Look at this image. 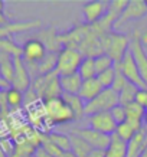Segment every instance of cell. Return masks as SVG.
Listing matches in <instances>:
<instances>
[{
	"mask_svg": "<svg viewBox=\"0 0 147 157\" xmlns=\"http://www.w3.org/2000/svg\"><path fill=\"white\" fill-rule=\"evenodd\" d=\"M134 102H137L138 105H141L143 108H147V88H141V90L137 91Z\"/></svg>",
	"mask_w": 147,
	"mask_h": 157,
	"instance_id": "obj_34",
	"label": "cell"
},
{
	"mask_svg": "<svg viewBox=\"0 0 147 157\" xmlns=\"http://www.w3.org/2000/svg\"><path fill=\"white\" fill-rule=\"evenodd\" d=\"M39 39L41 42L45 45V48H46L48 52H59L61 51V40H59V35H56L55 32V29L53 28H49V29H42L41 32H39Z\"/></svg>",
	"mask_w": 147,
	"mask_h": 157,
	"instance_id": "obj_19",
	"label": "cell"
},
{
	"mask_svg": "<svg viewBox=\"0 0 147 157\" xmlns=\"http://www.w3.org/2000/svg\"><path fill=\"white\" fill-rule=\"evenodd\" d=\"M140 157H147V150H144V151L140 154Z\"/></svg>",
	"mask_w": 147,
	"mask_h": 157,
	"instance_id": "obj_42",
	"label": "cell"
},
{
	"mask_svg": "<svg viewBox=\"0 0 147 157\" xmlns=\"http://www.w3.org/2000/svg\"><path fill=\"white\" fill-rule=\"evenodd\" d=\"M3 10H5V2L0 0V13H3Z\"/></svg>",
	"mask_w": 147,
	"mask_h": 157,
	"instance_id": "obj_41",
	"label": "cell"
},
{
	"mask_svg": "<svg viewBox=\"0 0 147 157\" xmlns=\"http://www.w3.org/2000/svg\"><path fill=\"white\" fill-rule=\"evenodd\" d=\"M140 42H141V45L144 46V48L147 46V30L140 32Z\"/></svg>",
	"mask_w": 147,
	"mask_h": 157,
	"instance_id": "obj_37",
	"label": "cell"
},
{
	"mask_svg": "<svg viewBox=\"0 0 147 157\" xmlns=\"http://www.w3.org/2000/svg\"><path fill=\"white\" fill-rule=\"evenodd\" d=\"M43 113L46 114V118L52 124H67L75 121L72 109L64 101L62 97L45 101L43 102Z\"/></svg>",
	"mask_w": 147,
	"mask_h": 157,
	"instance_id": "obj_3",
	"label": "cell"
},
{
	"mask_svg": "<svg viewBox=\"0 0 147 157\" xmlns=\"http://www.w3.org/2000/svg\"><path fill=\"white\" fill-rule=\"evenodd\" d=\"M84 59V55L78 49L72 48H62L58 52V63L56 72L59 75H69L78 72L81 62Z\"/></svg>",
	"mask_w": 147,
	"mask_h": 157,
	"instance_id": "obj_5",
	"label": "cell"
},
{
	"mask_svg": "<svg viewBox=\"0 0 147 157\" xmlns=\"http://www.w3.org/2000/svg\"><path fill=\"white\" fill-rule=\"evenodd\" d=\"M114 78H115V69L114 68H111V69H108V71H104L101 72V74H98L97 75V79H98V82L101 84V86L103 88H111L114 84Z\"/></svg>",
	"mask_w": 147,
	"mask_h": 157,
	"instance_id": "obj_32",
	"label": "cell"
},
{
	"mask_svg": "<svg viewBox=\"0 0 147 157\" xmlns=\"http://www.w3.org/2000/svg\"><path fill=\"white\" fill-rule=\"evenodd\" d=\"M58 63V53L56 52H48L42 61L38 63V74L41 75H48L56 71Z\"/></svg>",
	"mask_w": 147,
	"mask_h": 157,
	"instance_id": "obj_23",
	"label": "cell"
},
{
	"mask_svg": "<svg viewBox=\"0 0 147 157\" xmlns=\"http://www.w3.org/2000/svg\"><path fill=\"white\" fill-rule=\"evenodd\" d=\"M118 104H120L118 92H115L113 88H105V90L101 91L100 95L95 97L92 101L85 102V115L90 117L92 114L111 111L115 105Z\"/></svg>",
	"mask_w": 147,
	"mask_h": 157,
	"instance_id": "obj_4",
	"label": "cell"
},
{
	"mask_svg": "<svg viewBox=\"0 0 147 157\" xmlns=\"http://www.w3.org/2000/svg\"><path fill=\"white\" fill-rule=\"evenodd\" d=\"M147 14V6L144 0H128L126 9L120 14L117 22L114 23V28H120L121 25H126L131 20H138Z\"/></svg>",
	"mask_w": 147,
	"mask_h": 157,
	"instance_id": "obj_7",
	"label": "cell"
},
{
	"mask_svg": "<svg viewBox=\"0 0 147 157\" xmlns=\"http://www.w3.org/2000/svg\"><path fill=\"white\" fill-rule=\"evenodd\" d=\"M42 28V22L39 19L28 20V22H9L5 26H0V39L3 38H12L14 33H22L26 30H32V29H41Z\"/></svg>",
	"mask_w": 147,
	"mask_h": 157,
	"instance_id": "obj_14",
	"label": "cell"
},
{
	"mask_svg": "<svg viewBox=\"0 0 147 157\" xmlns=\"http://www.w3.org/2000/svg\"><path fill=\"white\" fill-rule=\"evenodd\" d=\"M32 88L38 94L39 100H42L43 102L53 100V98H61L64 94L61 84H59V74L56 71L35 78L32 81Z\"/></svg>",
	"mask_w": 147,
	"mask_h": 157,
	"instance_id": "obj_1",
	"label": "cell"
},
{
	"mask_svg": "<svg viewBox=\"0 0 147 157\" xmlns=\"http://www.w3.org/2000/svg\"><path fill=\"white\" fill-rule=\"evenodd\" d=\"M136 133H137V131H136L127 121L123 123V124H118V125H117V130H115V134H117L121 140H124L126 143H128V141L133 138V136Z\"/></svg>",
	"mask_w": 147,
	"mask_h": 157,
	"instance_id": "obj_31",
	"label": "cell"
},
{
	"mask_svg": "<svg viewBox=\"0 0 147 157\" xmlns=\"http://www.w3.org/2000/svg\"><path fill=\"white\" fill-rule=\"evenodd\" d=\"M25 101V94L22 91L16 90L13 86H10L9 90L6 91V102L9 108H19L20 105L23 104Z\"/></svg>",
	"mask_w": 147,
	"mask_h": 157,
	"instance_id": "obj_27",
	"label": "cell"
},
{
	"mask_svg": "<svg viewBox=\"0 0 147 157\" xmlns=\"http://www.w3.org/2000/svg\"><path fill=\"white\" fill-rule=\"evenodd\" d=\"M62 98H64V101L69 105V108L72 109L74 117H75V121L84 118V115H85V102L81 100L79 97L69 95V94H62Z\"/></svg>",
	"mask_w": 147,
	"mask_h": 157,
	"instance_id": "obj_21",
	"label": "cell"
},
{
	"mask_svg": "<svg viewBox=\"0 0 147 157\" xmlns=\"http://www.w3.org/2000/svg\"><path fill=\"white\" fill-rule=\"evenodd\" d=\"M128 51L133 55L136 65H137L138 71H140V75H141L144 84L147 85V52H146V48L140 42V32H134L133 39H130V48H128Z\"/></svg>",
	"mask_w": 147,
	"mask_h": 157,
	"instance_id": "obj_9",
	"label": "cell"
},
{
	"mask_svg": "<svg viewBox=\"0 0 147 157\" xmlns=\"http://www.w3.org/2000/svg\"><path fill=\"white\" fill-rule=\"evenodd\" d=\"M101 46L105 55H108L115 63H118L130 48V38L117 32H108L101 36Z\"/></svg>",
	"mask_w": 147,
	"mask_h": 157,
	"instance_id": "obj_2",
	"label": "cell"
},
{
	"mask_svg": "<svg viewBox=\"0 0 147 157\" xmlns=\"http://www.w3.org/2000/svg\"><path fill=\"white\" fill-rule=\"evenodd\" d=\"M118 65H120L121 72H123L124 78H126L130 84L136 85L138 90L147 88V85L144 84V81H143L141 75H140V71H138L137 65H136V61H134V58H133V55H131L130 51H127V53L124 55L121 62H118Z\"/></svg>",
	"mask_w": 147,
	"mask_h": 157,
	"instance_id": "obj_6",
	"label": "cell"
},
{
	"mask_svg": "<svg viewBox=\"0 0 147 157\" xmlns=\"http://www.w3.org/2000/svg\"><path fill=\"white\" fill-rule=\"evenodd\" d=\"M146 6H147V0H146Z\"/></svg>",
	"mask_w": 147,
	"mask_h": 157,
	"instance_id": "obj_44",
	"label": "cell"
},
{
	"mask_svg": "<svg viewBox=\"0 0 147 157\" xmlns=\"http://www.w3.org/2000/svg\"><path fill=\"white\" fill-rule=\"evenodd\" d=\"M0 76H2V74H0Z\"/></svg>",
	"mask_w": 147,
	"mask_h": 157,
	"instance_id": "obj_45",
	"label": "cell"
},
{
	"mask_svg": "<svg viewBox=\"0 0 147 157\" xmlns=\"http://www.w3.org/2000/svg\"><path fill=\"white\" fill-rule=\"evenodd\" d=\"M41 147L48 151L52 157H62L64 151L48 138V134H41Z\"/></svg>",
	"mask_w": 147,
	"mask_h": 157,
	"instance_id": "obj_30",
	"label": "cell"
},
{
	"mask_svg": "<svg viewBox=\"0 0 147 157\" xmlns=\"http://www.w3.org/2000/svg\"><path fill=\"white\" fill-rule=\"evenodd\" d=\"M105 157H127V143L114 133L111 134V140L107 150Z\"/></svg>",
	"mask_w": 147,
	"mask_h": 157,
	"instance_id": "obj_20",
	"label": "cell"
},
{
	"mask_svg": "<svg viewBox=\"0 0 147 157\" xmlns=\"http://www.w3.org/2000/svg\"><path fill=\"white\" fill-rule=\"evenodd\" d=\"M0 52L6 53L12 58H22L23 51H22V46H19L12 38H3L0 39Z\"/></svg>",
	"mask_w": 147,
	"mask_h": 157,
	"instance_id": "obj_25",
	"label": "cell"
},
{
	"mask_svg": "<svg viewBox=\"0 0 147 157\" xmlns=\"http://www.w3.org/2000/svg\"><path fill=\"white\" fill-rule=\"evenodd\" d=\"M33 157H52V156H51V154H49L48 151H45V150H43V148L39 146V147L35 150Z\"/></svg>",
	"mask_w": 147,
	"mask_h": 157,
	"instance_id": "obj_35",
	"label": "cell"
},
{
	"mask_svg": "<svg viewBox=\"0 0 147 157\" xmlns=\"http://www.w3.org/2000/svg\"><path fill=\"white\" fill-rule=\"evenodd\" d=\"M137 91H138L137 86L133 85V84H130V82H127V85L124 86L123 90H121V91L118 92L120 105L126 107V105H128V104H131V102H134Z\"/></svg>",
	"mask_w": 147,
	"mask_h": 157,
	"instance_id": "obj_26",
	"label": "cell"
},
{
	"mask_svg": "<svg viewBox=\"0 0 147 157\" xmlns=\"http://www.w3.org/2000/svg\"><path fill=\"white\" fill-rule=\"evenodd\" d=\"M9 23V20H7V17H6L3 13H0V26H5V25Z\"/></svg>",
	"mask_w": 147,
	"mask_h": 157,
	"instance_id": "obj_38",
	"label": "cell"
},
{
	"mask_svg": "<svg viewBox=\"0 0 147 157\" xmlns=\"http://www.w3.org/2000/svg\"><path fill=\"white\" fill-rule=\"evenodd\" d=\"M62 157H76V156L72 151H65L64 154H62Z\"/></svg>",
	"mask_w": 147,
	"mask_h": 157,
	"instance_id": "obj_40",
	"label": "cell"
},
{
	"mask_svg": "<svg viewBox=\"0 0 147 157\" xmlns=\"http://www.w3.org/2000/svg\"><path fill=\"white\" fill-rule=\"evenodd\" d=\"M59 84H61L62 92L69 95H78V92L82 85V78L78 72L69 74V75H59Z\"/></svg>",
	"mask_w": 147,
	"mask_h": 157,
	"instance_id": "obj_18",
	"label": "cell"
},
{
	"mask_svg": "<svg viewBox=\"0 0 147 157\" xmlns=\"http://www.w3.org/2000/svg\"><path fill=\"white\" fill-rule=\"evenodd\" d=\"M88 127L95 130V131H98V133L111 136V134L115 133L117 124L111 117V113L105 111V113H98V114L90 115L88 117Z\"/></svg>",
	"mask_w": 147,
	"mask_h": 157,
	"instance_id": "obj_12",
	"label": "cell"
},
{
	"mask_svg": "<svg viewBox=\"0 0 147 157\" xmlns=\"http://www.w3.org/2000/svg\"><path fill=\"white\" fill-rule=\"evenodd\" d=\"M71 137V151L75 154L76 157H87L92 151V148L88 143H87L84 138H81L79 136L71 133L69 134Z\"/></svg>",
	"mask_w": 147,
	"mask_h": 157,
	"instance_id": "obj_22",
	"label": "cell"
},
{
	"mask_svg": "<svg viewBox=\"0 0 147 157\" xmlns=\"http://www.w3.org/2000/svg\"><path fill=\"white\" fill-rule=\"evenodd\" d=\"M111 117H113V120L115 121V124L118 125V124H123L126 123V120H127V114H126V107H123V105H115L111 111Z\"/></svg>",
	"mask_w": 147,
	"mask_h": 157,
	"instance_id": "obj_33",
	"label": "cell"
},
{
	"mask_svg": "<svg viewBox=\"0 0 147 157\" xmlns=\"http://www.w3.org/2000/svg\"><path fill=\"white\" fill-rule=\"evenodd\" d=\"M144 125H147V111H146V115H144Z\"/></svg>",
	"mask_w": 147,
	"mask_h": 157,
	"instance_id": "obj_43",
	"label": "cell"
},
{
	"mask_svg": "<svg viewBox=\"0 0 147 157\" xmlns=\"http://www.w3.org/2000/svg\"><path fill=\"white\" fill-rule=\"evenodd\" d=\"M48 138L52 141L55 146L61 148L62 151H71V137L69 134H62V133H49Z\"/></svg>",
	"mask_w": 147,
	"mask_h": 157,
	"instance_id": "obj_28",
	"label": "cell"
},
{
	"mask_svg": "<svg viewBox=\"0 0 147 157\" xmlns=\"http://www.w3.org/2000/svg\"><path fill=\"white\" fill-rule=\"evenodd\" d=\"M72 133L79 136L81 138H84L87 143L91 146L92 150H101V151H105L107 147L110 144V140H111V136H107V134L98 133L95 130L90 128V127H82V128H75L72 130Z\"/></svg>",
	"mask_w": 147,
	"mask_h": 157,
	"instance_id": "obj_8",
	"label": "cell"
},
{
	"mask_svg": "<svg viewBox=\"0 0 147 157\" xmlns=\"http://www.w3.org/2000/svg\"><path fill=\"white\" fill-rule=\"evenodd\" d=\"M104 90L101 84L98 82L97 78H92V79H87V81H82V85H81V90L78 92V97L84 102H90L101 94V91Z\"/></svg>",
	"mask_w": 147,
	"mask_h": 157,
	"instance_id": "obj_17",
	"label": "cell"
},
{
	"mask_svg": "<svg viewBox=\"0 0 147 157\" xmlns=\"http://www.w3.org/2000/svg\"><path fill=\"white\" fill-rule=\"evenodd\" d=\"M10 157H33V156H28V154H22V153H17V151H14L13 154Z\"/></svg>",
	"mask_w": 147,
	"mask_h": 157,
	"instance_id": "obj_39",
	"label": "cell"
},
{
	"mask_svg": "<svg viewBox=\"0 0 147 157\" xmlns=\"http://www.w3.org/2000/svg\"><path fill=\"white\" fill-rule=\"evenodd\" d=\"M14 63V74H13V81H12V86L16 90L26 92V91L32 86V76L29 74L28 68L25 65V62L22 58H13Z\"/></svg>",
	"mask_w": 147,
	"mask_h": 157,
	"instance_id": "obj_13",
	"label": "cell"
},
{
	"mask_svg": "<svg viewBox=\"0 0 147 157\" xmlns=\"http://www.w3.org/2000/svg\"><path fill=\"white\" fill-rule=\"evenodd\" d=\"M87 157H105V151H101V150H92Z\"/></svg>",
	"mask_w": 147,
	"mask_h": 157,
	"instance_id": "obj_36",
	"label": "cell"
},
{
	"mask_svg": "<svg viewBox=\"0 0 147 157\" xmlns=\"http://www.w3.org/2000/svg\"><path fill=\"white\" fill-rule=\"evenodd\" d=\"M144 150H147V125H143L127 143V157H140Z\"/></svg>",
	"mask_w": 147,
	"mask_h": 157,
	"instance_id": "obj_15",
	"label": "cell"
},
{
	"mask_svg": "<svg viewBox=\"0 0 147 157\" xmlns=\"http://www.w3.org/2000/svg\"><path fill=\"white\" fill-rule=\"evenodd\" d=\"M94 62H95V71H97V75L101 74V72H104V71H108V69L114 68V65H115V62H114L108 55H105V53L94 58Z\"/></svg>",
	"mask_w": 147,
	"mask_h": 157,
	"instance_id": "obj_29",
	"label": "cell"
},
{
	"mask_svg": "<svg viewBox=\"0 0 147 157\" xmlns=\"http://www.w3.org/2000/svg\"><path fill=\"white\" fill-rule=\"evenodd\" d=\"M78 74H79V76L82 78V81L97 78V71H95L94 58L84 56V59H82V62H81L79 68H78Z\"/></svg>",
	"mask_w": 147,
	"mask_h": 157,
	"instance_id": "obj_24",
	"label": "cell"
},
{
	"mask_svg": "<svg viewBox=\"0 0 147 157\" xmlns=\"http://www.w3.org/2000/svg\"><path fill=\"white\" fill-rule=\"evenodd\" d=\"M126 114H127V121L136 131L141 130L144 125V115H146V108H143L141 105L137 102H131V104L126 105Z\"/></svg>",
	"mask_w": 147,
	"mask_h": 157,
	"instance_id": "obj_16",
	"label": "cell"
},
{
	"mask_svg": "<svg viewBox=\"0 0 147 157\" xmlns=\"http://www.w3.org/2000/svg\"><path fill=\"white\" fill-rule=\"evenodd\" d=\"M110 3L104 0H91L87 2L82 7V14L87 25H95L98 23L108 12Z\"/></svg>",
	"mask_w": 147,
	"mask_h": 157,
	"instance_id": "obj_11",
	"label": "cell"
},
{
	"mask_svg": "<svg viewBox=\"0 0 147 157\" xmlns=\"http://www.w3.org/2000/svg\"><path fill=\"white\" fill-rule=\"evenodd\" d=\"M22 51H23L22 59L25 61V63H29V65H38L48 53L45 45L36 38L29 39L28 42H25Z\"/></svg>",
	"mask_w": 147,
	"mask_h": 157,
	"instance_id": "obj_10",
	"label": "cell"
}]
</instances>
